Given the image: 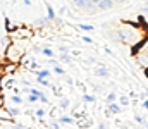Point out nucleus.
Wrapping results in <instances>:
<instances>
[{"mask_svg": "<svg viewBox=\"0 0 148 129\" xmlns=\"http://www.w3.org/2000/svg\"><path fill=\"white\" fill-rule=\"evenodd\" d=\"M117 36H119L117 42L129 45V46L136 45L141 38H145L143 36V29H140V26L136 23H131V21H124L122 23V26L117 29Z\"/></svg>", "mask_w": 148, "mask_h": 129, "instance_id": "f257e3e1", "label": "nucleus"}, {"mask_svg": "<svg viewBox=\"0 0 148 129\" xmlns=\"http://www.w3.org/2000/svg\"><path fill=\"white\" fill-rule=\"evenodd\" d=\"M24 48L21 46L19 42H10L3 48V60L12 62V64H21L23 57H24Z\"/></svg>", "mask_w": 148, "mask_h": 129, "instance_id": "f03ea898", "label": "nucleus"}, {"mask_svg": "<svg viewBox=\"0 0 148 129\" xmlns=\"http://www.w3.org/2000/svg\"><path fill=\"white\" fill-rule=\"evenodd\" d=\"M10 36V42H16V40H29L35 36V28L33 26H17L14 31L9 33Z\"/></svg>", "mask_w": 148, "mask_h": 129, "instance_id": "7ed1b4c3", "label": "nucleus"}, {"mask_svg": "<svg viewBox=\"0 0 148 129\" xmlns=\"http://www.w3.org/2000/svg\"><path fill=\"white\" fill-rule=\"evenodd\" d=\"M16 83V74H0V91H10Z\"/></svg>", "mask_w": 148, "mask_h": 129, "instance_id": "20e7f679", "label": "nucleus"}, {"mask_svg": "<svg viewBox=\"0 0 148 129\" xmlns=\"http://www.w3.org/2000/svg\"><path fill=\"white\" fill-rule=\"evenodd\" d=\"M19 69V64H12V62H3L2 64V74H16Z\"/></svg>", "mask_w": 148, "mask_h": 129, "instance_id": "39448f33", "label": "nucleus"}, {"mask_svg": "<svg viewBox=\"0 0 148 129\" xmlns=\"http://www.w3.org/2000/svg\"><path fill=\"white\" fill-rule=\"evenodd\" d=\"M0 122H9V124H16V119L7 112L5 105H0Z\"/></svg>", "mask_w": 148, "mask_h": 129, "instance_id": "423d86ee", "label": "nucleus"}, {"mask_svg": "<svg viewBox=\"0 0 148 129\" xmlns=\"http://www.w3.org/2000/svg\"><path fill=\"white\" fill-rule=\"evenodd\" d=\"M52 24V21L48 19V17H36L35 21H33V28L35 29H43V28H47V26H50Z\"/></svg>", "mask_w": 148, "mask_h": 129, "instance_id": "0eeeda50", "label": "nucleus"}, {"mask_svg": "<svg viewBox=\"0 0 148 129\" xmlns=\"http://www.w3.org/2000/svg\"><path fill=\"white\" fill-rule=\"evenodd\" d=\"M114 2L112 0H97V9H98V12H102V10H112L114 9Z\"/></svg>", "mask_w": 148, "mask_h": 129, "instance_id": "6e6552de", "label": "nucleus"}, {"mask_svg": "<svg viewBox=\"0 0 148 129\" xmlns=\"http://www.w3.org/2000/svg\"><path fill=\"white\" fill-rule=\"evenodd\" d=\"M134 59H136V62H138V66H141V67H148V52H138L136 55H134Z\"/></svg>", "mask_w": 148, "mask_h": 129, "instance_id": "1a4fd4ad", "label": "nucleus"}, {"mask_svg": "<svg viewBox=\"0 0 148 129\" xmlns=\"http://www.w3.org/2000/svg\"><path fill=\"white\" fill-rule=\"evenodd\" d=\"M95 76H98V78H103V79H107L110 74H109V69L105 67V64H98L97 67H95Z\"/></svg>", "mask_w": 148, "mask_h": 129, "instance_id": "9d476101", "label": "nucleus"}, {"mask_svg": "<svg viewBox=\"0 0 148 129\" xmlns=\"http://www.w3.org/2000/svg\"><path fill=\"white\" fill-rule=\"evenodd\" d=\"M84 121H81V119H77V128L79 129H90L91 126H93V119H90V117H83Z\"/></svg>", "mask_w": 148, "mask_h": 129, "instance_id": "9b49d317", "label": "nucleus"}, {"mask_svg": "<svg viewBox=\"0 0 148 129\" xmlns=\"http://www.w3.org/2000/svg\"><path fill=\"white\" fill-rule=\"evenodd\" d=\"M105 107H107V109L110 110L114 115H117V114H121V112H122V107H121V105H119L117 102H110V103H105Z\"/></svg>", "mask_w": 148, "mask_h": 129, "instance_id": "f8f14e48", "label": "nucleus"}, {"mask_svg": "<svg viewBox=\"0 0 148 129\" xmlns=\"http://www.w3.org/2000/svg\"><path fill=\"white\" fill-rule=\"evenodd\" d=\"M45 5H47V17H48V19H50V21L53 23V21L57 19V14H55V10H53V7H52V5H50L48 2H45Z\"/></svg>", "mask_w": 148, "mask_h": 129, "instance_id": "ddd939ff", "label": "nucleus"}, {"mask_svg": "<svg viewBox=\"0 0 148 129\" xmlns=\"http://www.w3.org/2000/svg\"><path fill=\"white\" fill-rule=\"evenodd\" d=\"M57 121H59L60 124H74V117H71V115H64V114H60Z\"/></svg>", "mask_w": 148, "mask_h": 129, "instance_id": "4468645a", "label": "nucleus"}, {"mask_svg": "<svg viewBox=\"0 0 148 129\" xmlns=\"http://www.w3.org/2000/svg\"><path fill=\"white\" fill-rule=\"evenodd\" d=\"M9 103H16V105H23L24 103V100H23V96H19V95H10L9 96Z\"/></svg>", "mask_w": 148, "mask_h": 129, "instance_id": "2eb2a0df", "label": "nucleus"}, {"mask_svg": "<svg viewBox=\"0 0 148 129\" xmlns=\"http://www.w3.org/2000/svg\"><path fill=\"white\" fill-rule=\"evenodd\" d=\"M69 105H71V100H69V98H66V96H62L57 107H59L60 110H67V109H69Z\"/></svg>", "mask_w": 148, "mask_h": 129, "instance_id": "dca6fc26", "label": "nucleus"}, {"mask_svg": "<svg viewBox=\"0 0 148 129\" xmlns=\"http://www.w3.org/2000/svg\"><path fill=\"white\" fill-rule=\"evenodd\" d=\"M119 103H121L122 107H129V105H131L129 95H119Z\"/></svg>", "mask_w": 148, "mask_h": 129, "instance_id": "f3484780", "label": "nucleus"}, {"mask_svg": "<svg viewBox=\"0 0 148 129\" xmlns=\"http://www.w3.org/2000/svg\"><path fill=\"white\" fill-rule=\"evenodd\" d=\"M5 109H7V112H9L12 117H17V115H21V110H19L17 107H12V105H7V103H5Z\"/></svg>", "mask_w": 148, "mask_h": 129, "instance_id": "a211bd4d", "label": "nucleus"}, {"mask_svg": "<svg viewBox=\"0 0 148 129\" xmlns=\"http://www.w3.org/2000/svg\"><path fill=\"white\" fill-rule=\"evenodd\" d=\"M35 74H36V78H47V76H52V71L50 69H38V71H35Z\"/></svg>", "mask_w": 148, "mask_h": 129, "instance_id": "6ab92c4d", "label": "nucleus"}, {"mask_svg": "<svg viewBox=\"0 0 148 129\" xmlns=\"http://www.w3.org/2000/svg\"><path fill=\"white\" fill-rule=\"evenodd\" d=\"M16 28H17V26H16L9 17H5V31H7V33H10V31H14Z\"/></svg>", "mask_w": 148, "mask_h": 129, "instance_id": "aec40b11", "label": "nucleus"}, {"mask_svg": "<svg viewBox=\"0 0 148 129\" xmlns=\"http://www.w3.org/2000/svg\"><path fill=\"white\" fill-rule=\"evenodd\" d=\"M83 102H84V103H97V96L84 93V95H83Z\"/></svg>", "mask_w": 148, "mask_h": 129, "instance_id": "412c9836", "label": "nucleus"}, {"mask_svg": "<svg viewBox=\"0 0 148 129\" xmlns=\"http://www.w3.org/2000/svg\"><path fill=\"white\" fill-rule=\"evenodd\" d=\"M60 64H73V57L69 53H60Z\"/></svg>", "mask_w": 148, "mask_h": 129, "instance_id": "4be33fe9", "label": "nucleus"}, {"mask_svg": "<svg viewBox=\"0 0 148 129\" xmlns=\"http://www.w3.org/2000/svg\"><path fill=\"white\" fill-rule=\"evenodd\" d=\"M41 53H43L45 57H48V59L53 57V50H52L50 46H41Z\"/></svg>", "mask_w": 148, "mask_h": 129, "instance_id": "5701e85b", "label": "nucleus"}, {"mask_svg": "<svg viewBox=\"0 0 148 129\" xmlns=\"http://www.w3.org/2000/svg\"><path fill=\"white\" fill-rule=\"evenodd\" d=\"M50 119H59V115H60V109L59 107H55V109H50Z\"/></svg>", "mask_w": 148, "mask_h": 129, "instance_id": "b1692460", "label": "nucleus"}, {"mask_svg": "<svg viewBox=\"0 0 148 129\" xmlns=\"http://www.w3.org/2000/svg\"><path fill=\"white\" fill-rule=\"evenodd\" d=\"M117 100V93L115 91H110L107 96H105V103H110V102H115Z\"/></svg>", "mask_w": 148, "mask_h": 129, "instance_id": "393cba45", "label": "nucleus"}, {"mask_svg": "<svg viewBox=\"0 0 148 129\" xmlns=\"http://www.w3.org/2000/svg\"><path fill=\"white\" fill-rule=\"evenodd\" d=\"M48 129H60V122L57 119H50L48 122Z\"/></svg>", "mask_w": 148, "mask_h": 129, "instance_id": "a878e982", "label": "nucleus"}, {"mask_svg": "<svg viewBox=\"0 0 148 129\" xmlns=\"http://www.w3.org/2000/svg\"><path fill=\"white\" fill-rule=\"evenodd\" d=\"M77 28H79L81 31H93V29H95L91 24H83V23H79V24H77Z\"/></svg>", "mask_w": 148, "mask_h": 129, "instance_id": "bb28decb", "label": "nucleus"}, {"mask_svg": "<svg viewBox=\"0 0 148 129\" xmlns=\"http://www.w3.org/2000/svg\"><path fill=\"white\" fill-rule=\"evenodd\" d=\"M57 76H64V69H62V66L60 64H57V66H53V69H52Z\"/></svg>", "mask_w": 148, "mask_h": 129, "instance_id": "cd10ccee", "label": "nucleus"}, {"mask_svg": "<svg viewBox=\"0 0 148 129\" xmlns=\"http://www.w3.org/2000/svg\"><path fill=\"white\" fill-rule=\"evenodd\" d=\"M38 102H40V98H38V96L31 95V93H28V103H29V105H33V103H38Z\"/></svg>", "mask_w": 148, "mask_h": 129, "instance_id": "c85d7f7f", "label": "nucleus"}, {"mask_svg": "<svg viewBox=\"0 0 148 129\" xmlns=\"http://www.w3.org/2000/svg\"><path fill=\"white\" fill-rule=\"evenodd\" d=\"M33 114H35V117H45L47 110H45V109H41V107H38V109L35 110V112H33Z\"/></svg>", "mask_w": 148, "mask_h": 129, "instance_id": "c756f323", "label": "nucleus"}, {"mask_svg": "<svg viewBox=\"0 0 148 129\" xmlns=\"http://www.w3.org/2000/svg\"><path fill=\"white\" fill-rule=\"evenodd\" d=\"M36 83H40L41 86H50V81L43 79V78H36Z\"/></svg>", "mask_w": 148, "mask_h": 129, "instance_id": "7c9ffc66", "label": "nucleus"}, {"mask_svg": "<svg viewBox=\"0 0 148 129\" xmlns=\"http://www.w3.org/2000/svg\"><path fill=\"white\" fill-rule=\"evenodd\" d=\"M59 50H60V53H69V52H71V50H69V46H66V45L59 46Z\"/></svg>", "mask_w": 148, "mask_h": 129, "instance_id": "2f4dec72", "label": "nucleus"}, {"mask_svg": "<svg viewBox=\"0 0 148 129\" xmlns=\"http://www.w3.org/2000/svg\"><path fill=\"white\" fill-rule=\"evenodd\" d=\"M134 122H136V124H143V122H145V119H143L141 115H134Z\"/></svg>", "mask_w": 148, "mask_h": 129, "instance_id": "473e14b6", "label": "nucleus"}, {"mask_svg": "<svg viewBox=\"0 0 148 129\" xmlns=\"http://www.w3.org/2000/svg\"><path fill=\"white\" fill-rule=\"evenodd\" d=\"M81 40H83L84 43H88V45H93V40H91L90 36H81Z\"/></svg>", "mask_w": 148, "mask_h": 129, "instance_id": "72a5a7b5", "label": "nucleus"}, {"mask_svg": "<svg viewBox=\"0 0 148 129\" xmlns=\"http://www.w3.org/2000/svg\"><path fill=\"white\" fill-rule=\"evenodd\" d=\"M40 102H41V103H45V105H47V103H48V98H47V96H45V95H43V93H41V96H40Z\"/></svg>", "mask_w": 148, "mask_h": 129, "instance_id": "f704fd0d", "label": "nucleus"}, {"mask_svg": "<svg viewBox=\"0 0 148 129\" xmlns=\"http://www.w3.org/2000/svg\"><path fill=\"white\" fill-rule=\"evenodd\" d=\"M141 107H143L145 110H148V98H145V100H141Z\"/></svg>", "mask_w": 148, "mask_h": 129, "instance_id": "c9c22d12", "label": "nucleus"}, {"mask_svg": "<svg viewBox=\"0 0 148 129\" xmlns=\"http://www.w3.org/2000/svg\"><path fill=\"white\" fill-rule=\"evenodd\" d=\"M66 12H67V9H66V7H60V9H59V12H57V14H59V16H64V14H66Z\"/></svg>", "mask_w": 148, "mask_h": 129, "instance_id": "e433bc0d", "label": "nucleus"}, {"mask_svg": "<svg viewBox=\"0 0 148 129\" xmlns=\"http://www.w3.org/2000/svg\"><path fill=\"white\" fill-rule=\"evenodd\" d=\"M103 114H105V117H112V115H114V114H112V112L109 110V109H107V107H105V110H103Z\"/></svg>", "mask_w": 148, "mask_h": 129, "instance_id": "4c0bfd02", "label": "nucleus"}, {"mask_svg": "<svg viewBox=\"0 0 148 129\" xmlns=\"http://www.w3.org/2000/svg\"><path fill=\"white\" fill-rule=\"evenodd\" d=\"M140 98H141V100L148 98V91H141V93H140Z\"/></svg>", "mask_w": 148, "mask_h": 129, "instance_id": "58836bf2", "label": "nucleus"}, {"mask_svg": "<svg viewBox=\"0 0 148 129\" xmlns=\"http://www.w3.org/2000/svg\"><path fill=\"white\" fill-rule=\"evenodd\" d=\"M66 83H67L69 86H73V85H74V79H73V78H69V76H67V78H66Z\"/></svg>", "mask_w": 148, "mask_h": 129, "instance_id": "ea45409f", "label": "nucleus"}, {"mask_svg": "<svg viewBox=\"0 0 148 129\" xmlns=\"http://www.w3.org/2000/svg\"><path fill=\"white\" fill-rule=\"evenodd\" d=\"M114 3H119V5H124L126 2H129V0H112Z\"/></svg>", "mask_w": 148, "mask_h": 129, "instance_id": "a19ab883", "label": "nucleus"}, {"mask_svg": "<svg viewBox=\"0 0 148 129\" xmlns=\"http://www.w3.org/2000/svg\"><path fill=\"white\" fill-rule=\"evenodd\" d=\"M33 52H35V53H41V46H33Z\"/></svg>", "mask_w": 148, "mask_h": 129, "instance_id": "79ce46f5", "label": "nucleus"}, {"mask_svg": "<svg viewBox=\"0 0 148 129\" xmlns=\"http://www.w3.org/2000/svg\"><path fill=\"white\" fill-rule=\"evenodd\" d=\"M23 3H24V5H28V7H29V5H31V0H23Z\"/></svg>", "mask_w": 148, "mask_h": 129, "instance_id": "37998d69", "label": "nucleus"}, {"mask_svg": "<svg viewBox=\"0 0 148 129\" xmlns=\"http://www.w3.org/2000/svg\"><path fill=\"white\" fill-rule=\"evenodd\" d=\"M98 129H107V126H105V124H103V122H102V124H100V126H98Z\"/></svg>", "mask_w": 148, "mask_h": 129, "instance_id": "c03bdc74", "label": "nucleus"}, {"mask_svg": "<svg viewBox=\"0 0 148 129\" xmlns=\"http://www.w3.org/2000/svg\"><path fill=\"white\" fill-rule=\"evenodd\" d=\"M145 128H147V129H148V121H147V122H145Z\"/></svg>", "mask_w": 148, "mask_h": 129, "instance_id": "a18cd8bd", "label": "nucleus"}, {"mask_svg": "<svg viewBox=\"0 0 148 129\" xmlns=\"http://www.w3.org/2000/svg\"><path fill=\"white\" fill-rule=\"evenodd\" d=\"M141 2H148V0H141Z\"/></svg>", "mask_w": 148, "mask_h": 129, "instance_id": "49530a36", "label": "nucleus"}, {"mask_svg": "<svg viewBox=\"0 0 148 129\" xmlns=\"http://www.w3.org/2000/svg\"><path fill=\"white\" fill-rule=\"evenodd\" d=\"M90 129H91V128H90Z\"/></svg>", "mask_w": 148, "mask_h": 129, "instance_id": "de8ad7c7", "label": "nucleus"}]
</instances>
